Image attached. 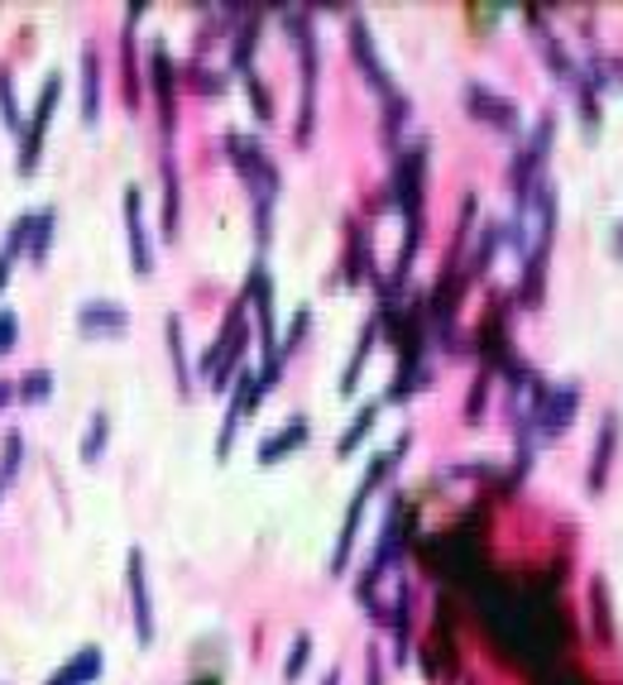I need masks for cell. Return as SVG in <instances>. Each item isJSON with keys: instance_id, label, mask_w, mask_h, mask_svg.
Wrapping results in <instances>:
<instances>
[{"instance_id": "1", "label": "cell", "mask_w": 623, "mask_h": 685, "mask_svg": "<svg viewBox=\"0 0 623 685\" xmlns=\"http://www.w3.org/2000/svg\"><path fill=\"white\" fill-rule=\"evenodd\" d=\"M58 101H63V77L53 72V77L44 82V91H39V101H34L29 120H24V130H20V159H15L20 178H34V168H39V159H44V135H48V120H53Z\"/></svg>"}, {"instance_id": "2", "label": "cell", "mask_w": 623, "mask_h": 685, "mask_svg": "<svg viewBox=\"0 0 623 685\" xmlns=\"http://www.w3.org/2000/svg\"><path fill=\"white\" fill-rule=\"evenodd\" d=\"M225 154H231V163L240 168V178L255 187V201H269L273 192H279V168L269 163V154H264L249 135H231L225 139Z\"/></svg>"}, {"instance_id": "3", "label": "cell", "mask_w": 623, "mask_h": 685, "mask_svg": "<svg viewBox=\"0 0 623 685\" xmlns=\"http://www.w3.org/2000/svg\"><path fill=\"white\" fill-rule=\"evenodd\" d=\"M125 585H130V609H135V638H139V647H154V599H149V580H144L139 547H130V556H125Z\"/></svg>"}, {"instance_id": "4", "label": "cell", "mask_w": 623, "mask_h": 685, "mask_svg": "<svg viewBox=\"0 0 623 685\" xmlns=\"http://www.w3.org/2000/svg\"><path fill=\"white\" fill-rule=\"evenodd\" d=\"M245 303L255 307V321H259V345H264V355H279V327H273V283H269V273H264L259 264H255V273H249Z\"/></svg>"}, {"instance_id": "5", "label": "cell", "mask_w": 623, "mask_h": 685, "mask_svg": "<svg viewBox=\"0 0 623 685\" xmlns=\"http://www.w3.org/2000/svg\"><path fill=\"white\" fill-rule=\"evenodd\" d=\"M465 101H471V115L485 120V125L518 130V106H513L509 96H499V91H489V87H479V82H471V87H465Z\"/></svg>"}, {"instance_id": "6", "label": "cell", "mask_w": 623, "mask_h": 685, "mask_svg": "<svg viewBox=\"0 0 623 685\" xmlns=\"http://www.w3.org/2000/svg\"><path fill=\"white\" fill-rule=\"evenodd\" d=\"M375 494V479H359L351 509H345V523H341V537H335V551H331V575H345L351 566V547H355V533H359V518H365V503Z\"/></svg>"}, {"instance_id": "7", "label": "cell", "mask_w": 623, "mask_h": 685, "mask_svg": "<svg viewBox=\"0 0 623 685\" xmlns=\"http://www.w3.org/2000/svg\"><path fill=\"white\" fill-rule=\"evenodd\" d=\"M77 331L82 335H120V331H130V311L106 303V297H91V303L77 307Z\"/></svg>"}, {"instance_id": "8", "label": "cell", "mask_w": 623, "mask_h": 685, "mask_svg": "<svg viewBox=\"0 0 623 685\" xmlns=\"http://www.w3.org/2000/svg\"><path fill=\"white\" fill-rule=\"evenodd\" d=\"M575 403H581V389H575V383H561V389H547V399H542V407H537L533 427L542 431V437H557V431L571 423Z\"/></svg>"}, {"instance_id": "9", "label": "cell", "mask_w": 623, "mask_h": 685, "mask_svg": "<svg viewBox=\"0 0 623 685\" xmlns=\"http://www.w3.org/2000/svg\"><path fill=\"white\" fill-rule=\"evenodd\" d=\"M125 231H130V259H135V273L139 279H149L154 255H149V240H144V197H139V187L125 192Z\"/></svg>"}, {"instance_id": "10", "label": "cell", "mask_w": 623, "mask_h": 685, "mask_svg": "<svg viewBox=\"0 0 623 685\" xmlns=\"http://www.w3.org/2000/svg\"><path fill=\"white\" fill-rule=\"evenodd\" d=\"M307 437H312L307 417H288V423H283L279 431H273V437H264V441H259V465H279L283 455H293Z\"/></svg>"}, {"instance_id": "11", "label": "cell", "mask_w": 623, "mask_h": 685, "mask_svg": "<svg viewBox=\"0 0 623 685\" xmlns=\"http://www.w3.org/2000/svg\"><path fill=\"white\" fill-rule=\"evenodd\" d=\"M351 44H355V63L365 68V77H369V87L383 91V96H393V82H389V72L379 68V58H375V44H369V29H365V20L351 15Z\"/></svg>"}, {"instance_id": "12", "label": "cell", "mask_w": 623, "mask_h": 685, "mask_svg": "<svg viewBox=\"0 0 623 685\" xmlns=\"http://www.w3.org/2000/svg\"><path fill=\"white\" fill-rule=\"evenodd\" d=\"M149 82H154V96H159L163 135H173V63H168L163 44H154V53H149Z\"/></svg>"}, {"instance_id": "13", "label": "cell", "mask_w": 623, "mask_h": 685, "mask_svg": "<svg viewBox=\"0 0 623 685\" xmlns=\"http://www.w3.org/2000/svg\"><path fill=\"white\" fill-rule=\"evenodd\" d=\"M96 115H101V53L87 44L82 48V120L96 125Z\"/></svg>"}, {"instance_id": "14", "label": "cell", "mask_w": 623, "mask_h": 685, "mask_svg": "<svg viewBox=\"0 0 623 685\" xmlns=\"http://www.w3.org/2000/svg\"><path fill=\"white\" fill-rule=\"evenodd\" d=\"M96 676H101V647H82V652L68 657L44 685H91Z\"/></svg>"}, {"instance_id": "15", "label": "cell", "mask_w": 623, "mask_h": 685, "mask_svg": "<svg viewBox=\"0 0 623 685\" xmlns=\"http://www.w3.org/2000/svg\"><path fill=\"white\" fill-rule=\"evenodd\" d=\"M53 231H58V211L53 207L29 211V235H24V255H29V264L48 259V249H53Z\"/></svg>"}, {"instance_id": "16", "label": "cell", "mask_w": 623, "mask_h": 685, "mask_svg": "<svg viewBox=\"0 0 623 685\" xmlns=\"http://www.w3.org/2000/svg\"><path fill=\"white\" fill-rule=\"evenodd\" d=\"M614 441H619V417H604V427H599V441H595L590 494H599V489H604V470H609V455H614Z\"/></svg>"}, {"instance_id": "17", "label": "cell", "mask_w": 623, "mask_h": 685, "mask_svg": "<svg viewBox=\"0 0 623 685\" xmlns=\"http://www.w3.org/2000/svg\"><path fill=\"white\" fill-rule=\"evenodd\" d=\"M24 235H29V216H20L15 225H10L5 245H0V293L10 288V273H15V259L24 255Z\"/></svg>"}, {"instance_id": "18", "label": "cell", "mask_w": 623, "mask_h": 685, "mask_svg": "<svg viewBox=\"0 0 623 685\" xmlns=\"http://www.w3.org/2000/svg\"><path fill=\"white\" fill-rule=\"evenodd\" d=\"M375 413H379V403H365V407L355 413V423L341 431V441H335V455H341V461L359 451V441H365V437H369V427H375Z\"/></svg>"}, {"instance_id": "19", "label": "cell", "mask_w": 623, "mask_h": 685, "mask_svg": "<svg viewBox=\"0 0 623 685\" xmlns=\"http://www.w3.org/2000/svg\"><path fill=\"white\" fill-rule=\"evenodd\" d=\"M15 399H20L24 407L48 403V399H53V375H48V369H29V375H20V383H15Z\"/></svg>"}, {"instance_id": "20", "label": "cell", "mask_w": 623, "mask_h": 685, "mask_svg": "<svg viewBox=\"0 0 623 685\" xmlns=\"http://www.w3.org/2000/svg\"><path fill=\"white\" fill-rule=\"evenodd\" d=\"M163 235H178V163L163 154Z\"/></svg>"}, {"instance_id": "21", "label": "cell", "mask_w": 623, "mask_h": 685, "mask_svg": "<svg viewBox=\"0 0 623 685\" xmlns=\"http://www.w3.org/2000/svg\"><path fill=\"white\" fill-rule=\"evenodd\" d=\"M106 437H111V417H106L101 407H96V413H91V427H87V437H82V461H87V465L101 461Z\"/></svg>"}, {"instance_id": "22", "label": "cell", "mask_w": 623, "mask_h": 685, "mask_svg": "<svg viewBox=\"0 0 623 685\" xmlns=\"http://www.w3.org/2000/svg\"><path fill=\"white\" fill-rule=\"evenodd\" d=\"M168 355H173V375H178V389L187 393V379H192V369H187V355H183V317H168Z\"/></svg>"}, {"instance_id": "23", "label": "cell", "mask_w": 623, "mask_h": 685, "mask_svg": "<svg viewBox=\"0 0 623 685\" xmlns=\"http://www.w3.org/2000/svg\"><path fill=\"white\" fill-rule=\"evenodd\" d=\"M369 345H375V321H369V327L359 331V345H355L351 365H345V375H341V393H355V383H359V369H365V359H369Z\"/></svg>"}, {"instance_id": "24", "label": "cell", "mask_w": 623, "mask_h": 685, "mask_svg": "<svg viewBox=\"0 0 623 685\" xmlns=\"http://www.w3.org/2000/svg\"><path fill=\"white\" fill-rule=\"evenodd\" d=\"M0 120H5V125L15 130V139H20L24 115H20V101H15V77H10V72H0Z\"/></svg>"}, {"instance_id": "25", "label": "cell", "mask_w": 623, "mask_h": 685, "mask_svg": "<svg viewBox=\"0 0 623 685\" xmlns=\"http://www.w3.org/2000/svg\"><path fill=\"white\" fill-rule=\"evenodd\" d=\"M413 599H407V590H399V599H393V609H389V623H393V652L407 657V614H413Z\"/></svg>"}, {"instance_id": "26", "label": "cell", "mask_w": 623, "mask_h": 685, "mask_svg": "<svg viewBox=\"0 0 623 685\" xmlns=\"http://www.w3.org/2000/svg\"><path fill=\"white\" fill-rule=\"evenodd\" d=\"M307 331H312V311L303 307V311L293 317V327H288V341H279V355H269V359H279V365H288V355H293L297 345H303V335H307Z\"/></svg>"}, {"instance_id": "27", "label": "cell", "mask_w": 623, "mask_h": 685, "mask_svg": "<svg viewBox=\"0 0 623 685\" xmlns=\"http://www.w3.org/2000/svg\"><path fill=\"white\" fill-rule=\"evenodd\" d=\"M307 662H312V633H297V638H293V652H288V662H283V676L297 681Z\"/></svg>"}, {"instance_id": "28", "label": "cell", "mask_w": 623, "mask_h": 685, "mask_svg": "<svg viewBox=\"0 0 623 685\" xmlns=\"http://www.w3.org/2000/svg\"><path fill=\"white\" fill-rule=\"evenodd\" d=\"M15 335H20V317L10 307H0V359L15 351Z\"/></svg>"}, {"instance_id": "29", "label": "cell", "mask_w": 623, "mask_h": 685, "mask_svg": "<svg viewBox=\"0 0 623 685\" xmlns=\"http://www.w3.org/2000/svg\"><path fill=\"white\" fill-rule=\"evenodd\" d=\"M245 87H249V96H255V115H259V120H273V101L264 96V87H259V77H255V72L245 77Z\"/></svg>"}, {"instance_id": "30", "label": "cell", "mask_w": 623, "mask_h": 685, "mask_svg": "<svg viewBox=\"0 0 623 685\" xmlns=\"http://www.w3.org/2000/svg\"><path fill=\"white\" fill-rule=\"evenodd\" d=\"M187 82H192L197 91H221V77H211V72H201V68H192Z\"/></svg>"}, {"instance_id": "31", "label": "cell", "mask_w": 623, "mask_h": 685, "mask_svg": "<svg viewBox=\"0 0 623 685\" xmlns=\"http://www.w3.org/2000/svg\"><path fill=\"white\" fill-rule=\"evenodd\" d=\"M10 403H20L15 399V379H0V407H10Z\"/></svg>"}, {"instance_id": "32", "label": "cell", "mask_w": 623, "mask_h": 685, "mask_svg": "<svg viewBox=\"0 0 623 685\" xmlns=\"http://www.w3.org/2000/svg\"><path fill=\"white\" fill-rule=\"evenodd\" d=\"M369 685H379V652H369Z\"/></svg>"}, {"instance_id": "33", "label": "cell", "mask_w": 623, "mask_h": 685, "mask_svg": "<svg viewBox=\"0 0 623 685\" xmlns=\"http://www.w3.org/2000/svg\"><path fill=\"white\" fill-rule=\"evenodd\" d=\"M614 255H619V259H623V221H619V225H614Z\"/></svg>"}, {"instance_id": "34", "label": "cell", "mask_w": 623, "mask_h": 685, "mask_svg": "<svg viewBox=\"0 0 623 685\" xmlns=\"http://www.w3.org/2000/svg\"><path fill=\"white\" fill-rule=\"evenodd\" d=\"M321 685H341V671H327V676H321Z\"/></svg>"}, {"instance_id": "35", "label": "cell", "mask_w": 623, "mask_h": 685, "mask_svg": "<svg viewBox=\"0 0 623 685\" xmlns=\"http://www.w3.org/2000/svg\"><path fill=\"white\" fill-rule=\"evenodd\" d=\"M197 685H221V681H216V676H197Z\"/></svg>"}, {"instance_id": "36", "label": "cell", "mask_w": 623, "mask_h": 685, "mask_svg": "<svg viewBox=\"0 0 623 685\" xmlns=\"http://www.w3.org/2000/svg\"><path fill=\"white\" fill-rule=\"evenodd\" d=\"M5 489H10V479H5V475H0V499H5Z\"/></svg>"}]
</instances>
